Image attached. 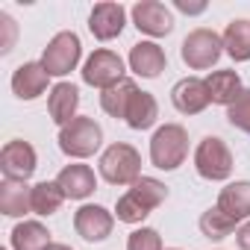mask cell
<instances>
[{
	"label": "cell",
	"instance_id": "1",
	"mask_svg": "<svg viewBox=\"0 0 250 250\" xmlns=\"http://www.w3.org/2000/svg\"><path fill=\"white\" fill-rule=\"evenodd\" d=\"M168 197V188L165 183L153 180V177H139V183H133V188L124 194L115 206L118 212V221L124 224H142L156 206H162Z\"/></svg>",
	"mask_w": 250,
	"mask_h": 250
},
{
	"label": "cell",
	"instance_id": "2",
	"mask_svg": "<svg viewBox=\"0 0 250 250\" xmlns=\"http://www.w3.org/2000/svg\"><path fill=\"white\" fill-rule=\"evenodd\" d=\"M100 174L112 186H133V183H139V174H142V156H139V150L133 145L115 142L100 156Z\"/></svg>",
	"mask_w": 250,
	"mask_h": 250
},
{
	"label": "cell",
	"instance_id": "3",
	"mask_svg": "<svg viewBox=\"0 0 250 250\" xmlns=\"http://www.w3.org/2000/svg\"><path fill=\"white\" fill-rule=\"evenodd\" d=\"M186 153H188V136L180 124H165L150 139V162L162 171L180 168L186 162Z\"/></svg>",
	"mask_w": 250,
	"mask_h": 250
},
{
	"label": "cell",
	"instance_id": "4",
	"mask_svg": "<svg viewBox=\"0 0 250 250\" xmlns=\"http://www.w3.org/2000/svg\"><path fill=\"white\" fill-rule=\"evenodd\" d=\"M100 142H103V130L100 124H94V118H74L59 130V147L65 156H74V159H85L97 153Z\"/></svg>",
	"mask_w": 250,
	"mask_h": 250
},
{
	"label": "cell",
	"instance_id": "5",
	"mask_svg": "<svg viewBox=\"0 0 250 250\" xmlns=\"http://www.w3.org/2000/svg\"><path fill=\"white\" fill-rule=\"evenodd\" d=\"M80 56H83L80 36L65 30V33H56V36L50 39V44H47L44 53H42V65H44V71H47L50 77H65V74H71V71L77 68Z\"/></svg>",
	"mask_w": 250,
	"mask_h": 250
},
{
	"label": "cell",
	"instance_id": "6",
	"mask_svg": "<svg viewBox=\"0 0 250 250\" xmlns=\"http://www.w3.org/2000/svg\"><path fill=\"white\" fill-rule=\"evenodd\" d=\"M194 168L203 180H227L232 174V153L218 136H206L194 150Z\"/></svg>",
	"mask_w": 250,
	"mask_h": 250
},
{
	"label": "cell",
	"instance_id": "7",
	"mask_svg": "<svg viewBox=\"0 0 250 250\" xmlns=\"http://www.w3.org/2000/svg\"><path fill=\"white\" fill-rule=\"evenodd\" d=\"M224 53V39L215 30H194L183 42V62L194 71L212 68Z\"/></svg>",
	"mask_w": 250,
	"mask_h": 250
},
{
	"label": "cell",
	"instance_id": "8",
	"mask_svg": "<svg viewBox=\"0 0 250 250\" xmlns=\"http://www.w3.org/2000/svg\"><path fill=\"white\" fill-rule=\"evenodd\" d=\"M83 80L94 88H112L115 83L124 80V59L112 50H94L83 68Z\"/></svg>",
	"mask_w": 250,
	"mask_h": 250
},
{
	"label": "cell",
	"instance_id": "9",
	"mask_svg": "<svg viewBox=\"0 0 250 250\" xmlns=\"http://www.w3.org/2000/svg\"><path fill=\"white\" fill-rule=\"evenodd\" d=\"M0 171H3L6 180H21L27 183L36 171V150L33 145L15 139V142H6L3 150H0Z\"/></svg>",
	"mask_w": 250,
	"mask_h": 250
},
{
	"label": "cell",
	"instance_id": "10",
	"mask_svg": "<svg viewBox=\"0 0 250 250\" xmlns=\"http://www.w3.org/2000/svg\"><path fill=\"white\" fill-rule=\"evenodd\" d=\"M124 24H127V12H124L121 3H97L88 15V30L100 42L118 39L124 33Z\"/></svg>",
	"mask_w": 250,
	"mask_h": 250
},
{
	"label": "cell",
	"instance_id": "11",
	"mask_svg": "<svg viewBox=\"0 0 250 250\" xmlns=\"http://www.w3.org/2000/svg\"><path fill=\"white\" fill-rule=\"evenodd\" d=\"M133 21L147 36H168L174 30V18L165 9V3H159V0H142V3H136L133 6Z\"/></svg>",
	"mask_w": 250,
	"mask_h": 250
},
{
	"label": "cell",
	"instance_id": "12",
	"mask_svg": "<svg viewBox=\"0 0 250 250\" xmlns=\"http://www.w3.org/2000/svg\"><path fill=\"white\" fill-rule=\"evenodd\" d=\"M171 100H174L177 112H183V115H197V112H203L212 103L209 88H206V80H197V77L180 80L174 85V91H171Z\"/></svg>",
	"mask_w": 250,
	"mask_h": 250
},
{
	"label": "cell",
	"instance_id": "13",
	"mask_svg": "<svg viewBox=\"0 0 250 250\" xmlns=\"http://www.w3.org/2000/svg\"><path fill=\"white\" fill-rule=\"evenodd\" d=\"M112 227H115V218L103 206H83L74 215V229L85 241H103L112 232Z\"/></svg>",
	"mask_w": 250,
	"mask_h": 250
},
{
	"label": "cell",
	"instance_id": "14",
	"mask_svg": "<svg viewBox=\"0 0 250 250\" xmlns=\"http://www.w3.org/2000/svg\"><path fill=\"white\" fill-rule=\"evenodd\" d=\"M50 74L44 71L42 62H24L15 74H12V91L21 100H36L39 94H44Z\"/></svg>",
	"mask_w": 250,
	"mask_h": 250
},
{
	"label": "cell",
	"instance_id": "15",
	"mask_svg": "<svg viewBox=\"0 0 250 250\" xmlns=\"http://www.w3.org/2000/svg\"><path fill=\"white\" fill-rule=\"evenodd\" d=\"M0 212L9 218H21L33 212V186L21 180H3L0 183Z\"/></svg>",
	"mask_w": 250,
	"mask_h": 250
},
{
	"label": "cell",
	"instance_id": "16",
	"mask_svg": "<svg viewBox=\"0 0 250 250\" xmlns=\"http://www.w3.org/2000/svg\"><path fill=\"white\" fill-rule=\"evenodd\" d=\"M77 106H80V91L77 85L71 83H56L50 88V97H47V112L50 118L59 124V127H65V124H71L77 118Z\"/></svg>",
	"mask_w": 250,
	"mask_h": 250
},
{
	"label": "cell",
	"instance_id": "17",
	"mask_svg": "<svg viewBox=\"0 0 250 250\" xmlns=\"http://www.w3.org/2000/svg\"><path fill=\"white\" fill-rule=\"evenodd\" d=\"M165 65H168V59H165V50H162L159 44H153V42H139V44H133V50H130V68H133L139 77L153 80V77H159V74L165 71Z\"/></svg>",
	"mask_w": 250,
	"mask_h": 250
},
{
	"label": "cell",
	"instance_id": "18",
	"mask_svg": "<svg viewBox=\"0 0 250 250\" xmlns=\"http://www.w3.org/2000/svg\"><path fill=\"white\" fill-rule=\"evenodd\" d=\"M59 188L65 191V197L71 200H83L88 197L94 188H97V180H94V171L88 165H65L56 177Z\"/></svg>",
	"mask_w": 250,
	"mask_h": 250
},
{
	"label": "cell",
	"instance_id": "19",
	"mask_svg": "<svg viewBox=\"0 0 250 250\" xmlns=\"http://www.w3.org/2000/svg\"><path fill=\"white\" fill-rule=\"evenodd\" d=\"M215 206H218L224 215H229L235 224L244 221V218H250V183H247V180L229 183L227 188H221Z\"/></svg>",
	"mask_w": 250,
	"mask_h": 250
},
{
	"label": "cell",
	"instance_id": "20",
	"mask_svg": "<svg viewBox=\"0 0 250 250\" xmlns=\"http://www.w3.org/2000/svg\"><path fill=\"white\" fill-rule=\"evenodd\" d=\"M206 88H209V97L212 103H221V106H232L238 97H241V77L235 71H215L206 77Z\"/></svg>",
	"mask_w": 250,
	"mask_h": 250
},
{
	"label": "cell",
	"instance_id": "21",
	"mask_svg": "<svg viewBox=\"0 0 250 250\" xmlns=\"http://www.w3.org/2000/svg\"><path fill=\"white\" fill-rule=\"evenodd\" d=\"M136 94H139L136 83L124 77L121 83H115L112 88H106V91L100 94V106H103V112L112 115V118H127V109H130V103H133Z\"/></svg>",
	"mask_w": 250,
	"mask_h": 250
},
{
	"label": "cell",
	"instance_id": "22",
	"mask_svg": "<svg viewBox=\"0 0 250 250\" xmlns=\"http://www.w3.org/2000/svg\"><path fill=\"white\" fill-rule=\"evenodd\" d=\"M156 118H159L156 97L150 91H139L133 97V103H130L127 118H124V121H127V127H133V130H147V127H153V124H156Z\"/></svg>",
	"mask_w": 250,
	"mask_h": 250
},
{
	"label": "cell",
	"instance_id": "23",
	"mask_svg": "<svg viewBox=\"0 0 250 250\" xmlns=\"http://www.w3.org/2000/svg\"><path fill=\"white\" fill-rule=\"evenodd\" d=\"M12 247L15 250H47L50 247V232L39 221H24L12 229Z\"/></svg>",
	"mask_w": 250,
	"mask_h": 250
},
{
	"label": "cell",
	"instance_id": "24",
	"mask_svg": "<svg viewBox=\"0 0 250 250\" xmlns=\"http://www.w3.org/2000/svg\"><path fill=\"white\" fill-rule=\"evenodd\" d=\"M224 47L235 62L250 59V21H232L224 30Z\"/></svg>",
	"mask_w": 250,
	"mask_h": 250
},
{
	"label": "cell",
	"instance_id": "25",
	"mask_svg": "<svg viewBox=\"0 0 250 250\" xmlns=\"http://www.w3.org/2000/svg\"><path fill=\"white\" fill-rule=\"evenodd\" d=\"M65 203V191L59 188V183H39L33 186V212L36 215H53L59 212V206Z\"/></svg>",
	"mask_w": 250,
	"mask_h": 250
},
{
	"label": "cell",
	"instance_id": "26",
	"mask_svg": "<svg viewBox=\"0 0 250 250\" xmlns=\"http://www.w3.org/2000/svg\"><path fill=\"white\" fill-rule=\"evenodd\" d=\"M235 229V221L229 218V215H224L218 206H212V209H206L203 215H200V232L206 235V238H227L229 232Z\"/></svg>",
	"mask_w": 250,
	"mask_h": 250
},
{
	"label": "cell",
	"instance_id": "27",
	"mask_svg": "<svg viewBox=\"0 0 250 250\" xmlns=\"http://www.w3.org/2000/svg\"><path fill=\"white\" fill-rule=\"evenodd\" d=\"M227 121L232 124L235 130H241V133L250 136V88H244L241 97L232 106H227Z\"/></svg>",
	"mask_w": 250,
	"mask_h": 250
},
{
	"label": "cell",
	"instance_id": "28",
	"mask_svg": "<svg viewBox=\"0 0 250 250\" xmlns=\"http://www.w3.org/2000/svg\"><path fill=\"white\" fill-rule=\"evenodd\" d=\"M127 250H162V238H159L156 229L142 227L127 238Z\"/></svg>",
	"mask_w": 250,
	"mask_h": 250
},
{
	"label": "cell",
	"instance_id": "29",
	"mask_svg": "<svg viewBox=\"0 0 250 250\" xmlns=\"http://www.w3.org/2000/svg\"><path fill=\"white\" fill-rule=\"evenodd\" d=\"M0 27H3V42H0V50L9 53L12 50V42H15V21L6 12H0Z\"/></svg>",
	"mask_w": 250,
	"mask_h": 250
},
{
	"label": "cell",
	"instance_id": "30",
	"mask_svg": "<svg viewBox=\"0 0 250 250\" xmlns=\"http://www.w3.org/2000/svg\"><path fill=\"white\" fill-rule=\"evenodd\" d=\"M235 241H238V250H250V221L235 232Z\"/></svg>",
	"mask_w": 250,
	"mask_h": 250
},
{
	"label": "cell",
	"instance_id": "31",
	"mask_svg": "<svg viewBox=\"0 0 250 250\" xmlns=\"http://www.w3.org/2000/svg\"><path fill=\"white\" fill-rule=\"evenodd\" d=\"M177 9L186 12V15H197V12L206 9V3H188V0H177Z\"/></svg>",
	"mask_w": 250,
	"mask_h": 250
},
{
	"label": "cell",
	"instance_id": "32",
	"mask_svg": "<svg viewBox=\"0 0 250 250\" xmlns=\"http://www.w3.org/2000/svg\"><path fill=\"white\" fill-rule=\"evenodd\" d=\"M47 250H71V247H68V244H50Z\"/></svg>",
	"mask_w": 250,
	"mask_h": 250
}]
</instances>
